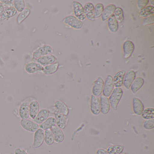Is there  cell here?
<instances>
[{
    "mask_svg": "<svg viewBox=\"0 0 154 154\" xmlns=\"http://www.w3.org/2000/svg\"><path fill=\"white\" fill-rule=\"evenodd\" d=\"M123 95V91L121 88L113 89L109 99L110 106L114 110L117 109L118 105Z\"/></svg>",
    "mask_w": 154,
    "mask_h": 154,
    "instance_id": "1",
    "label": "cell"
},
{
    "mask_svg": "<svg viewBox=\"0 0 154 154\" xmlns=\"http://www.w3.org/2000/svg\"><path fill=\"white\" fill-rule=\"evenodd\" d=\"M63 22L75 29H81L83 26L82 21L73 16H68L66 17L63 19Z\"/></svg>",
    "mask_w": 154,
    "mask_h": 154,
    "instance_id": "2",
    "label": "cell"
},
{
    "mask_svg": "<svg viewBox=\"0 0 154 154\" xmlns=\"http://www.w3.org/2000/svg\"><path fill=\"white\" fill-rule=\"evenodd\" d=\"M44 137L45 131L39 128L34 133V141L32 147L36 149L41 147L44 143Z\"/></svg>",
    "mask_w": 154,
    "mask_h": 154,
    "instance_id": "3",
    "label": "cell"
},
{
    "mask_svg": "<svg viewBox=\"0 0 154 154\" xmlns=\"http://www.w3.org/2000/svg\"><path fill=\"white\" fill-rule=\"evenodd\" d=\"M53 52V49L50 46L45 45L39 48L33 53V59L36 60L39 57L48 55Z\"/></svg>",
    "mask_w": 154,
    "mask_h": 154,
    "instance_id": "4",
    "label": "cell"
},
{
    "mask_svg": "<svg viewBox=\"0 0 154 154\" xmlns=\"http://www.w3.org/2000/svg\"><path fill=\"white\" fill-rule=\"evenodd\" d=\"M113 77L111 75H108L104 82L103 94L105 97H109L114 89Z\"/></svg>",
    "mask_w": 154,
    "mask_h": 154,
    "instance_id": "5",
    "label": "cell"
},
{
    "mask_svg": "<svg viewBox=\"0 0 154 154\" xmlns=\"http://www.w3.org/2000/svg\"><path fill=\"white\" fill-rule=\"evenodd\" d=\"M73 7L75 17L81 21L84 20L86 18V17L82 5L78 2L74 1Z\"/></svg>",
    "mask_w": 154,
    "mask_h": 154,
    "instance_id": "6",
    "label": "cell"
},
{
    "mask_svg": "<svg viewBox=\"0 0 154 154\" xmlns=\"http://www.w3.org/2000/svg\"><path fill=\"white\" fill-rule=\"evenodd\" d=\"M20 124L24 129L29 132H35L39 128V126L37 123L28 119H21Z\"/></svg>",
    "mask_w": 154,
    "mask_h": 154,
    "instance_id": "7",
    "label": "cell"
},
{
    "mask_svg": "<svg viewBox=\"0 0 154 154\" xmlns=\"http://www.w3.org/2000/svg\"><path fill=\"white\" fill-rule=\"evenodd\" d=\"M104 81L101 77H99L96 81L94 82V85L93 86V95L96 97H99L101 95L103 91Z\"/></svg>",
    "mask_w": 154,
    "mask_h": 154,
    "instance_id": "8",
    "label": "cell"
},
{
    "mask_svg": "<svg viewBox=\"0 0 154 154\" xmlns=\"http://www.w3.org/2000/svg\"><path fill=\"white\" fill-rule=\"evenodd\" d=\"M91 110L94 115H99L101 112L100 99L93 94L91 96Z\"/></svg>",
    "mask_w": 154,
    "mask_h": 154,
    "instance_id": "9",
    "label": "cell"
},
{
    "mask_svg": "<svg viewBox=\"0 0 154 154\" xmlns=\"http://www.w3.org/2000/svg\"><path fill=\"white\" fill-rule=\"evenodd\" d=\"M136 73L133 70L128 71L125 74L123 85L127 90L130 88L133 81L136 79Z\"/></svg>",
    "mask_w": 154,
    "mask_h": 154,
    "instance_id": "10",
    "label": "cell"
},
{
    "mask_svg": "<svg viewBox=\"0 0 154 154\" xmlns=\"http://www.w3.org/2000/svg\"><path fill=\"white\" fill-rule=\"evenodd\" d=\"M135 49V46L132 41L127 40L123 45V51L124 57L125 59L129 58L133 54Z\"/></svg>",
    "mask_w": 154,
    "mask_h": 154,
    "instance_id": "11",
    "label": "cell"
},
{
    "mask_svg": "<svg viewBox=\"0 0 154 154\" xmlns=\"http://www.w3.org/2000/svg\"><path fill=\"white\" fill-rule=\"evenodd\" d=\"M54 115L55 119L56 122V126L61 129L65 128L67 125L68 121L67 117L59 113L56 110L54 112Z\"/></svg>",
    "mask_w": 154,
    "mask_h": 154,
    "instance_id": "12",
    "label": "cell"
},
{
    "mask_svg": "<svg viewBox=\"0 0 154 154\" xmlns=\"http://www.w3.org/2000/svg\"><path fill=\"white\" fill-rule=\"evenodd\" d=\"M43 66L38 63L30 62L26 65L25 70L29 74L37 73L43 71Z\"/></svg>",
    "mask_w": 154,
    "mask_h": 154,
    "instance_id": "13",
    "label": "cell"
},
{
    "mask_svg": "<svg viewBox=\"0 0 154 154\" xmlns=\"http://www.w3.org/2000/svg\"><path fill=\"white\" fill-rule=\"evenodd\" d=\"M51 130L54 135V141L58 143L63 142L64 140L65 136L62 129L56 125L54 126Z\"/></svg>",
    "mask_w": 154,
    "mask_h": 154,
    "instance_id": "14",
    "label": "cell"
},
{
    "mask_svg": "<svg viewBox=\"0 0 154 154\" xmlns=\"http://www.w3.org/2000/svg\"><path fill=\"white\" fill-rule=\"evenodd\" d=\"M133 111L136 115H141L144 109V104L141 100L137 98H134L132 100Z\"/></svg>",
    "mask_w": 154,
    "mask_h": 154,
    "instance_id": "15",
    "label": "cell"
},
{
    "mask_svg": "<svg viewBox=\"0 0 154 154\" xmlns=\"http://www.w3.org/2000/svg\"><path fill=\"white\" fill-rule=\"evenodd\" d=\"M100 103L101 112L103 114H108L110 109V104L108 97L103 95H101Z\"/></svg>",
    "mask_w": 154,
    "mask_h": 154,
    "instance_id": "16",
    "label": "cell"
},
{
    "mask_svg": "<svg viewBox=\"0 0 154 154\" xmlns=\"http://www.w3.org/2000/svg\"><path fill=\"white\" fill-rule=\"evenodd\" d=\"M49 114V112L48 109H41L34 119V122L38 124H41L48 118Z\"/></svg>",
    "mask_w": 154,
    "mask_h": 154,
    "instance_id": "17",
    "label": "cell"
},
{
    "mask_svg": "<svg viewBox=\"0 0 154 154\" xmlns=\"http://www.w3.org/2000/svg\"><path fill=\"white\" fill-rule=\"evenodd\" d=\"M56 59V58L54 55L50 54L39 57L36 61L42 66H45L54 63L55 62Z\"/></svg>",
    "mask_w": 154,
    "mask_h": 154,
    "instance_id": "18",
    "label": "cell"
},
{
    "mask_svg": "<svg viewBox=\"0 0 154 154\" xmlns=\"http://www.w3.org/2000/svg\"><path fill=\"white\" fill-rule=\"evenodd\" d=\"M19 115L21 119H28L29 117V103L27 102L21 103L19 108Z\"/></svg>",
    "mask_w": 154,
    "mask_h": 154,
    "instance_id": "19",
    "label": "cell"
},
{
    "mask_svg": "<svg viewBox=\"0 0 154 154\" xmlns=\"http://www.w3.org/2000/svg\"><path fill=\"white\" fill-rule=\"evenodd\" d=\"M125 74V71H122L118 72L114 75L113 78V84L116 88H120L123 85Z\"/></svg>",
    "mask_w": 154,
    "mask_h": 154,
    "instance_id": "20",
    "label": "cell"
},
{
    "mask_svg": "<svg viewBox=\"0 0 154 154\" xmlns=\"http://www.w3.org/2000/svg\"><path fill=\"white\" fill-rule=\"evenodd\" d=\"M55 109L59 113L67 116L69 114V109L67 105L61 101H57L54 104Z\"/></svg>",
    "mask_w": 154,
    "mask_h": 154,
    "instance_id": "21",
    "label": "cell"
},
{
    "mask_svg": "<svg viewBox=\"0 0 154 154\" xmlns=\"http://www.w3.org/2000/svg\"><path fill=\"white\" fill-rule=\"evenodd\" d=\"M116 7L114 4H111L106 7L104 8L102 15L101 16V19L102 21H104L109 18L111 16L114 14V11L116 9Z\"/></svg>",
    "mask_w": 154,
    "mask_h": 154,
    "instance_id": "22",
    "label": "cell"
},
{
    "mask_svg": "<svg viewBox=\"0 0 154 154\" xmlns=\"http://www.w3.org/2000/svg\"><path fill=\"white\" fill-rule=\"evenodd\" d=\"M39 111V104L36 100H33L29 103V117L34 119Z\"/></svg>",
    "mask_w": 154,
    "mask_h": 154,
    "instance_id": "23",
    "label": "cell"
},
{
    "mask_svg": "<svg viewBox=\"0 0 154 154\" xmlns=\"http://www.w3.org/2000/svg\"><path fill=\"white\" fill-rule=\"evenodd\" d=\"M108 26L109 30L112 33H116L119 30V22L114 15H112L108 19Z\"/></svg>",
    "mask_w": 154,
    "mask_h": 154,
    "instance_id": "24",
    "label": "cell"
},
{
    "mask_svg": "<svg viewBox=\"0 0 154 154\" xmlns=\"http://www.w3.org/2000/svg\"><path fill=\"white\" fill-rule=\"evenodd\" d=\"M94 7L91 2H88L85 5L84 9L85 14V17L90 20H94Z\"/></svg>",
    "mask_w": 154,
    "mask_h": 154,
    "instance_id": "25",
    "label": "cell"
},
{
    "mask_svg": "<svg viewBox=\"0 0 154 154\" xmlns=\"http://www.w3.org/2000/svg\"><path fill=\"white\" fill-rule=\"evenodd\" d=\"M56 125V122L55 118L53 117H48L45 121L43 123L40 124V128L42 129L43 130L45 131L47 130L51 129L54 126Z\"/></svg>",
    "mask_w": 154,
    "mask_h": 154,
    "instance_id": "26",
    "label": "cell"
},
{
    "mask_svg": "<svg viewBox=\"0 0 154 154\" xmlns=\"http://www.w3.org/2000/svg\"><path fill=\"white\" fill-rule=\"evenodd\" d=\"M144 84V80L143 78L140 77L136 78L130 87L132 92L134 94H136L142 87Z\"/></svg>",
    "mask_w": 154,
    "mask_h": 154,
    "instance_id": "27",
    "label": "cell"
},
{
    "mask_svg": "<svg viewBox=\"0 0 154 154\" xmlns=\"http://www.w3.org/2000/svg\"><path fill=\"white\" fill-rule=\"evenodd\" d=\"M58 67H59V63H55L43 66L42 72L45 75H52L57 71Z\"/></svg>",
    "mask_w": 154,
    "mask_h": 154,
    "instance_id": "28",
    "label": "cell"
},
{
    "mask_svg": "<svg viewBox=\"0 0 154 154\" xmlns=\"http://www.w3.org/2000/svg\"><path fill=\"white\" fill-rule=\"evenodd\" d=\"M17 14V11L13 7H11L5 10L2 16V20L8 19L15 16Z\"/></svg>",
    "mask_w": 154,
    "mask_h": 154,
    "instance_id": "29",
    "label": "cell"
},
{
    "mask_svg": "<svg viewBox=\"0 0 154 154\" xmlns=\"http://www.w3.org/2000/svg\"><path fill=\"white\" fill-rule=\"evenodd\" d=\"M154 14V6H149L146 7L140 10L139 12L140 17H148L153 16Z\"/></svg>",
    "mask_w": 154,
    "mask_h": 154,
    "instance_id": "30",
    "label": "cell"
},
{
    "mask_svg": "<svg viewBox=\"0 0 154 154\" xmlns=\"http://www.w3.org/2000/svg\"><path fill=\"white\" fill-rule=\"evenodd\" d=\"M44 141L47 145L51 146L53 145L54 142V135L51 129L47 130L45 131V137Z\"/></svg>",
    "mask_w": 154,
    "mask_h": 154,
    "instance_id": "31",
    "label": "cell"
},
{
    "mask_svg": "<svg viewBox=\"0 0 154 154\" xmlns=\"http://www.w3.org/2000/svg\"><path fill=\"white\" fill-rule=\"evenodd\" d=\"M141 115L142 118L145 119L149 120L154 119V109L153 108L144 109Z\"/></svg>",
    "mask_w": 154,
    "mask_h": 154,
    "instance_id": "32",
    "label": "cell"
},
{
    "mask_svg": "<svg viewBox=\"0 0 154 154\" xmlns=\"http://www.w3.org/2000/svg\"><path fill=\"white\" fill-rule=\"evenodd\" d=\"M124 146H113L109 147L107 151L109 154H120L123 151Z\"/></svg>",
    "mask_w": 154,
    "mask_h": 154,
    "instance_id": "33",
    "label": "cell"
},
{
    "mask_svg": "<svg viewBox=\"0 0 154 154\" xmlns=\"http://www.w3.org/2000/svg\"><path fill=\"white\" fill-rule=\"evenodd\" d=\"M104 10V6L102 3H98L96 4L94 7V19H98L101 17L103 12Z\"/></svg>",
    "mask_w": 154,
    "mask_h": 154,
    "instance_id": "34",
    "label": "cell"
},
{
    "mask_svg": "<svg viewBox=\"0 0 154 154\" xmlns=\"http://www.w3.org/2000/svg\"><path fill=\"white\" fill-rule=\"evenodd\" d=\"M30 11L29 9L25 8L22 12L20 13L17 19V21L19 24L22 23L30 14Z\"/></svg>",
    "mask_w": 154,
    "mask_h": 154,
    "instance_id": "35",
    "label": "cell"
},
{
    "mask_svg": "<svg viewBox=\"0 0 154 154\" xmlns=\"http://www.w3.org/2000/svg\"><path fill=\"white\" fill-rule=\"evenodd\" d=\"M113 15L118 22L121 23L124 20V13H123V10L121 8H116Z\"/></svg>",
    "mask_w": 154,
    "mask_h": 154,
    "instance_id": "36",
    "label": "cell"
},
{
    "mask_svg": "<svg viewBox=\"0 0 154 154\" xmlns=\"http://www.w3.org/2000/svg\"><path fill=\"white\" fill-rule=\"evenodd\" d=\"M14 8L18 12H21L25 9V3L24 0L13 1Z\"/></svg>",
    "mask_w": 154,
    "mask_h": 154,
    "instance_id": "37",
    "label": "cell"
},
{
    "mask_svg": "<svg viewBox=\"0 0 154 154\" xmlns=\"http://www.w3.org/2000/svg\"><path fill=\"white\" fill-rule=\"evenodd\" d=\"M143 127L146 129L150 130L154 128V119L146 120L143 124Z\"/></svg>",
    "mask_w": 154,
    "mask_h": 154,
    "instance_id": "38",
    "label": "cell"
},
{
    "mask_svg": "<svg viewBox=\"0 0 154 154\" xmlns=\"http://www.w3.org/2000/svg\"><path fill=\"white\" fill-rule=\"evenodd\" d=\"M149 2V0H138L137 3L138 8L139 10H141L146 7Z\"/></svg>",
    "mask_w": 154,
    "mask_h": 154,
    "instance_id": "39",
    "label": "cell"
},
{
    "mask_svg": "<svg viewBox=\"0 0 154 154\" xmlns=\"http://www.w3.org/2000/svg\"><path fill=\"white\" fill-rule=\"evenodd\" d=\"M154 22V17L152 16L148 17L146 18L143 20V26H146L153 25Z\"/></svg>",
    "mask_w": 154,
    "mask_h": 154,
    "instance_id": "40",
    "label": "cell"
},
{
    "mask_svg": "<svg viewBox=\"0 0 154 154\" xmlns=\"http://www.w3.org/2000/svg\"><path fill=\"white\" fill-rule=\"evenodd\" d=\"M14 154H28L26 151L21 148H17L14 151Z\"/></svg>",
    "mask_w": 154,
    "mask_h": 154,
    "instance_id": "41",
    "label": "cell"
},
{
    "mask_svg": "<svg viewBox=\"0 0 154 154\" xmlns=\"http://www.w3.org/2000/svg\"><path fill=\"white\" fill-rule=\"evenodd\" d=\"M97 154H109L107 150L103 149H100L97 151Z\"/></svg>",
    "mask_w": 154,
    "mask_h": 154,
    "instance_id": "42",
    "label": "cell"
},
{
    "mask_svg": "<svg viewBox=\"0 0 154 154\" xmlns=\"http://www.w3.org/2000/svg\"><path fill=\"white\" fill-rule=\"evenodd\" d=\"M4 6L2 2L0 1V17L2 16V13L4 11Z\"/></svg>",
    "mask_w": 154,
    "mask_h": 154,
    "instance_id": "43",
    "label": "cell"
},
{
    "mask_svg": "<svg viewBox=\"0 0 154 154\" xmlns=\"http://www.w3.org/2000/svg\"><path fill=\"white\" fill-rule=\"evenodd\" d=\"M1 2H3V3H5L6 5H9V6H12V3H13V1L11 0H8V1H1Z\"/></svg>",
    "mask_w": 154,
    "mask_h": 154,
    "instance_id": "44",
    "label": "cell"
},
{
    "mask_svg": "<svg viewBox=\"0 0 154 154\" xmlns=\"http://www.w3.org/2000/svg\"><path fill=\"white\" fill-rule=\"evenodd\" d=\"M150 3H151V4H152V6H154V1H150Z\"/></svg>",
    "mask_w": 154,
    "mask_h": 154,
    "instance_id": "45",
    "label": "cell"
},
{
    "mask_svg": "<svg viewBox=\"0 0 154 154\" xmlns=\"http://www.w3.org/2000/svg\"></svg>",
    "mask_w": 154,
    "mask_h": 154,
    "instance_id": "46",
    "label": "cell"
},
{
    "mask_svg": "<svg viewBox=\"0 0 154 154\" xmlns=\"http://www.w3.org/2000/svg\"></svg>",
    "mask_w": 154,
    "mask_h": 154,
    "instance_id": "47",
    "label": "cell"
}]
</instances>
